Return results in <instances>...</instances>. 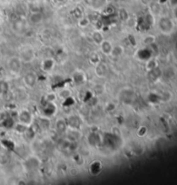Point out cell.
I'll return each instance as SVG.
<instances>
[{
	"label": "cell",
	"instance_id": "cell-1",
	"mask_svg": "<svg viewBox=\"0 0 177 185\" xmlns=\"http://www.w3.org/2000/svg\"><path fill=\"white\" fill-rule=\"evenodd\" d=\"M158 27L163 34H170L174 29V24L171 19L163 17L159 19Z\"/></svg>",
	"mask_w": 177,
	"mask_h": 185
},
{
	"label": "cell",
	"instance_id": "cell-2",
	"mask_svg": "<svg viewBox=\"0 0 177 185\" xmlns=\"http://www.w3.org/2000/svg\"><path fill=\"white\" fill-rule=\"evenodd\" d=\"M42 19H43V17H42V14L40 11L32 12L31 14L29 15V22L32 23L33 24H40L42 21Z\"/></svg>",
	"mask_w": 177,
	"mask_h": 185
},
{
	"label": "cell",
	"instance_id": "cell-3",
	"mask_svg": "<svg viewBox=\"0 0 177 185\" xmlns=\"http://www.w3.org/2000/svg\"><path fill=\"white\" fill-rule=\"evenodd\" d=\"M24 82L28 87H32L37 82V75L34 73H28L24 76Z\"/></svg>",
	"mask_w": 177,
	"mask_h": 185
},
{
	"label": "cell",
	"instance_id": "cell-4",
	"mask_svg": "<svg viewBox=\"0 0 177 185\" xmlns=\"http://www.w3.org/2000/svg\"><path fill=\"white\" fill-rule=\"evenodd\" d=\"M8 65L10 67V69L13 72H18L19 69L21 68L20 60H19L18 58H11L10 60Z\"/></svg>",
	"mask_w": 177,
	"mask_h": 185
},
{
	"label": "cell",
	"instance_id": "cell-5",
	"mask_svg": "<svg viewBox=\"0 0 177 185\" xmlns=\"http://www.w3.org/2000/svg\"><path fill=\"white\" fill-rule=\"evenodd\" d=\"M100 47L102 49V52L105 55H112V45L111 42L106 41V40H104L102 43H100Z\"/></svg>",
	"mask_w": 177,
	"mask_h": 185
},
{
	"label": "cell",
	"instance_id": "cell-6",
	"mask_svg": "<svg viewBox=\"0 0 177 185\" xmlns=\"http://www.w3.org/2000/svg\"><path fill=\"white\" fill-rule=\"evenodd\" d=\"M92 37H93V41L97 43V44H98V45H100V43H102L103 41H104V38H103L102 34L100 33L99 31H94V32L93 33Z\"/></svg>",
	"mask_w": 177,
	"mask_h": 185
},
{
	"label": "cell",
	"instance_id": "cell-7",
	"mask_svg": "<svg viewBox=\"0 0 177 185\" xmlns=\"http://www.w3.org/2000/svg\"><path fill=\"white\" fill-rule=\"evenodd\" d=\"M9 86L5 81H0V94H5L8 92Z\"/></svg>",
	"mask_w": 177,
	"mask_h": 185
},
{
	"label": "cell",
	"instance_id": "cell-8",
	"mask_svg": "<svg viewBox=\"0 0 177 185\" xmlns=\"http://www.w3.org/2000/svg\"><path fill=\"white\" fill-rule=\"evenodd\" d=\"M123 53H124V48L120 46V45H117L116 47L112 48V55H114L116 56H121Z\"/></svg>",
	"mask_w": 177,
	"mask_h": 185
},
{
	"label": "cell",
	"instance_id": "cell-9",
	"mask_svg": "<svg viewBox=\"0 0 177 185\" xmlns=\"http://www.w3.org/2000/svg\"><path fill=\"white\" fill-rule=\"evenodd\" d=\"M89 24V20L87 18H81L79 19V25L80 26V27H87V25Z\"/></svg>",
	"mask_w": 177,
	"mask_h": 185
},
{
	"label": "cell",
	"instance_id": "cell-10",
	"mask_svg": "<svg viewBox=\"0 0 177 185\" xmlns=\"http://www.w3.org/2000/svg\"><path fill=\"white\" fill-rule=\"evenodd\" d=\"M155 42V37L153 36H148L144 39V43L145 44H151Z\"/></svg>",
	"mask_w": 177,
	"mask_h": 185
},
{
	"label": "cell",
	"instance_id": "cell-11",
	"mask_svg": "<svg viewBox=\"0 0 177 185\" xmlns=\"http://www.w3.org/2000/svg\"><path fill=\"white\" fill-rule=\"evenodd\" d=\"M57 1H59V2H63V1H65V0H57Z\"/></svg>",
	"mask_w": 177,
	"mask_h": 185
}]
</instances>
